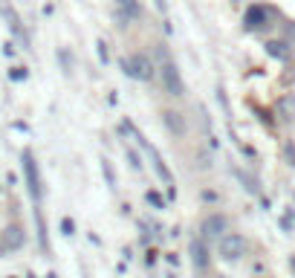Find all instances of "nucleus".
<instances>
[{"label": "nucleus", "instance_id": "nucleus-8", "mask_svg": "<svg viewBox=\"0 0 295 278\" xmlns=\"http://www.w3.org/2000/svg\"><path fill=\"white\" fill-rule=\"evenodd\" d=\"M162 122H165V128L174 133V136H182V133H185V116L177 113V110H165Z\"/></svg>", "mask_w": 295, "mask_h": 278}, {"label": "nucleus", "instance_id": "nucleus-12", "mask_svg": "<svg viewBox=\"0 0 295 278\" xmlns=\"http://www.w3.org/2000/svg\"><path fill=\"white\" fill-rule=\"evenodd\" d=\"M266 49H269V55H275V58H284V55H287V49H284V44H278V41H272V44H266Z\"/></svg>", "mask_w": 295, "mask_h": 278}, {"label": "nucleus", "instance_id": "nucleus-15", "mask_svg": "<svg viewBox=\"0 0 295 278\" xmlns=\"http://www.w3.org/2000/svg\"><path fill=\"white\" fill-rule=\"evenodd\" d=\"M58 58H61V64H64V73H70V70H73V58H70V55H67L64 49H61V52H58Z\"/></svg>", "mask_w": 295, "mask_h": 278}, {"label": "nucleus", "instance_id": "nucleus-11", "mask_svg": "<svg viewBox=\"0 0 295 278\" xmlns=\"http://www.w3.org/2000/svg\"><path fill=\"white\" fill-rule=\"evenodd\" d=\"M9 76H12V82H26V79H29V70H26V67H12Z\"/></svg>", "mask_w": 295, "mask_h": 278}, {"label": "nucleus", "instance_id": "nucleus-18", "mask_svg": "<svg viewBox=\"0 0 295 278\" xmlns=\"http://www.w3.org/2000/svg\"><path fill=\"white\" fill-rule=\"evenodd\" d=\"M98 55H101V61H107V44H98Z\"/></svg>", "mask_w": 295, "mask_h": 278}, {"label": "nucleus", "instance_id": "nucleus-2", "mask_svg": "<svg viewBox=\"0 0 295 278\" xmlns=\"http://www.w3.org/2000/svg\"><path fill=\"white\" fill-rule=\"evenodd\" d=\"M159 76H162V90L168 93V96H174V98L185 96V84H182V76H180V70H177V64H174L171 58H162Z\"/></svg>", "mask_w": 295, "mask_h": 278}, {"label": "nucleus", "instance_id": "nucleus-7", "mask_svg": "<svg viewBox=\"0 0 295 278\" xmlns=\"http://www.w3.org/2000/svg\"><path fill=\"white\" fill-rule=\"evenodd\" d=\"M23 241H26V235H23L20 226H6V229L0 232V249H3V252H15V249H20Z\"/></svg>", "mask_w": 295, "mask_h": 278}, {"label": "nucleus", "instance_id": "nucleus-4", "mask_svg": "<svg viewBox=\"0 0 295 278\" xmlns=\"http://www.w3.org/2000/svg\"><path fill=\"white\" fill-rule=\"evenodd\" d=\"M20 163H23V177H26V188H29L32 200H41V177H38V165H35L32 154H29V151H23Z\"/></svg>", "mask_w": 295, "mask_h": 278}, {"label": "nucleus", "instance_id": "nucleus-16", "mask_svg": "<svg viewBox=\"0 0 295 278\" xmlns=\"http://www.w3.org/2000/svg\"><path fill=\"white\" fill-rule=\"evenodd\" d=\"M101 168H104V177H107V183H110V185H116L113 171H110V163H107V160H101Z\"/></svg>", "mask_w": 295, "mask_h": 278}, {"label": "nucleus", "instance_id": "nucleus-3", "mask_svg": "<svg viewBox=\"0 0 295 278\" xmlns=\"http://www.w3.org/2000/svg\"><path fill=\"white\" fill-rule=\"evenodd\" d=\"M217 252H220V258H223V261H237V258H243V255H246L243 235H237V232H226V235L220 238V244H217Z\"/></svg>", "mask_w": 295, "mask_h": 278}, {"label": "nucleus", "instance_id": "nucleus-14", "mask_svg": "<svg viewBox=\"0 0 295 278\" xmlns=\"http://www.w3.org/2000/svg\"><path fill=\"white\" fill-rule=\"evenodd\" d=\"M61 232H64L67 238H70V235H75V223H73L70 217H64V220H61Z\"/></svg>", "mask_w": 295, "mask_h": 278}, {"label": "nucleus", "instance_id": "nucleus-5", "mask_svg": "<svg viewBox=\"0 0 295 278\" xmlns=\"http://www.w3.org/2000/svg\"><path fill=\"white\" fill-rule=\"evenodd\" d=\"M113 6H116V20H119V26H128V20H139V17H142L139 0H113Z\"/></svg>", "mask_w": 295, "mask_h": 278}, {"label": "nucleus", "instance_id": "nucleus-1", "mask_svg": "<svg viewBox=\"0 0 295 278\" xmlns=\"http://www.w3.org/2000/svg\"><path fill=\"white\" fill-rule=\"evenodd\" d=\"M122 67H125V73H128L131 79H139V82H150V79L156 76V67H153V61L148 58L145 52L128 55V58L122 61Z\"/></svg>", "mask_w": 295, "mask_h": 278}, {"label": "nucleus", "instance_id": "nucleus-6", "mask_svg": "<svg viewBox=\"0 0 295 278\" xmlns=\"http://www.w3.org/2000/svg\"><path fill=\"white\" fill-rule=\"evenodd\" d=\"M200 229H203V238H209V241H212V238H223V235L229 232V220H226L223 214H209Z\"/></svg>", "mask_w": 295, "mask_h": 278}, {"label": "nucleus", "instance_id": "nucleus-17", "mask_svg": "<svg viewBox=\"0 0 295 278\" xmlns=\"http://www.w3.org/2000/svg\"><path fill=\"white\" fill-rule=\"evenodd\" d=\"M128 160H131V165H133V168H142V160H139V157H136L133 151H131V154H128Z\"/></svg>", "mask_w": 295, "mask_h": 278}, {"label": "nucleus", "instance_id": "nucleus-13", "mask_svg": "<svg viewBox=\"0 0 295 278\" xmlns=\"http://www.w3.org/2000/svg\"><path fill=\"white\" fill-rule=\"evenodd\" d=\"M148 203H150V206H156V209H165V200L156 194V191H148Z\"/></svg>", "mask_w": 295, "mask_h": 278}, {"label": "nucleus", "instance_id": "nucleus-9", "mask_svg": "<svg viewBox=\"0 0 295 278\" xmlns=\"http://www.w3.org/2000/svg\"><path fill=\"white\" fill-rule=\"evenodd\" d=\"M191 261H194L197 270H206V267H209V249H206L203 241H194V244H191Z\"/></svg>", "mask_w": 295, "mask_h": 278}, {"label": "nucleus", "instance_id": "nucleus-10", "mask_svg": "<svg viewBox=\"0 0 295 278\" xmlns=\"http://www.w3.org/2000/svg\"><path fill=\"white\" fill-rule=\"evenodd\" d=\"M263 23H266V9L252 6V9L246 12V29H258V26H263Z\"/></svg>", "mask_w": 295, "mask_h": 278}]
</instances>
